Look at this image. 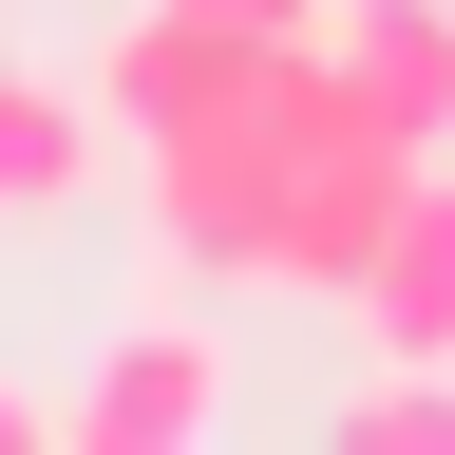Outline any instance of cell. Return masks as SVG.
I'll return each instance as SVG.
<instances>
[{"label": "cell", "mask_w": 455, "mask_h": 455, "mask_svg": "<svg viewBox=\"0 0 455 455\" xmlns=\"http://www.w3.org/2000/svg\"><path fill=\"white\" fill-rule=\"evenodd\" d=\"M361 361H455V171H418V209L379 228V266L341 284Z\"/></svg>", "instance_id": "obj_5"}, {"label": "cell", "mask_w": 455, "mask_h": 455, "mask_svg": "<svg viewBox=\"0 0 455 455\" xmlns=\"http://www.w3.org/2000/svg\"><path fill=\"white\" fill-rule=\"evenodd\" d=\"M266 57L284 38H228V20H190V0H133L114 57H95V114H114V152H133V133H190V114L266 95Z\"/></svg>", "instance_id": "obj_3"}, {"label": "cell", "mask_w": 455, "mask_h": 455, "mask_svg": "<svg viewBox=\"0 0 455 455\" xmlns=\"http://www.w3.org/2000/svg\"><path fill=\"white\" fill-rule=\"evenodd\" d=\"M0 455H57V398L38 379H0Z\"/></svg>", "instance_id": "obj_9"}, {"label": "cell", "mask_w": 455, "mask_h": 455, "mask_svg": "<svg viewBox=\"0 0 455 455\" xmlns=\"http://www.w3.org/2000/svg\"><path fill=\"white\" fill-rule=\"evenodd\" d=\"M190 436H228V341L152 284V304L114 323V361L57 398V455H190Z\"/></svg>", "instance_id": "obj_2"}, {"label": "cell", "mask_w": 455, "mask_h": 455, "mask_svg": "<svg viewBox=\"0 0 455 455\" xmlns=\"http://www.w3.org/2000/svg\"><path fill=\"white\" fill-rule=\"evenodd\" d=\"M341 455H455V361H361V398L323 418Z\"/></svg>", "instance_id": "obj_7"}, {"label": "cell", "mask_w": 455, "mask_h": 455, "mask_svg": "<svg viewBox=\"0 0 455 455\" xmlns=\"http://www.w3.org/2000/svg\"><path fill=\"white\" fill-rule=\"evenodd\" d=\"M190 20H228V38H323V0H190Z\"/></svg>", "instance_id": "obj_8"}, {"label": "cell", "mask_w": 455, "mask_h": 455, "mask_svg": "<svg viewBox=\"0 0 455 455\" xmlns=\"http://www.w3.org/2000/svg\"><path fill=\"white\" fill-rule=\"evenodd\" d=\"M304 57V38H284ZM284 57L266 95L190 114V133H133V228H152V284L190 304V284H266V209H284Z\"/></svg>", "instance_id": "obj_1"}, {"label": "cell", "mask_w": 455, "mask_h": 455, "mask_svg": "<svg viewBox=\"0 0 455 455\" xmlns=\"http://www.w3.org/2000/svg\"><path fill=\"white\" fill-rule=\"evenodd\" d=\"M323 57H341V95L379 133L455 152V0H323Z\"/></svg>", "instance_id": "obj_4"}, {"label": "cell", "mask_w": 455, "mask_h": 455, "mask_svg": "<svg viewBox=\"0 0 455 455\" xmlns=\"http://www.w3.org/2000/svg\"><path fill=\"white\" fill-rule=\"evenodd\" d=\"M95 171H114V114H95V76H0V228L76 209Z\"/></svg>", "instance_id": "obj_6"}]
</instances>
